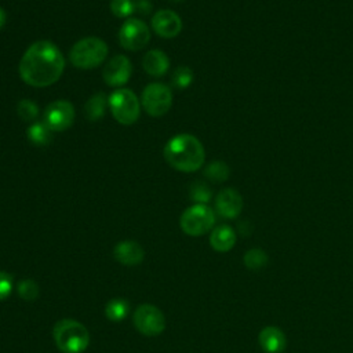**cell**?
<instances>
[{
  "mask_svg": "<svg viewBox=\"0 0 353 353\" xmlns=\"http://www.w3.org/2000/svg\"><path fill=\"white\" fill-rule=\"evenodd\" d=\"M65 60L60 49L49 42L34 43L20 61V76L32 87H49L54 84L64 72Z\"/></svg>",
  "mask_w": 353,
  "mask_h": 353,
  "instance_id": "cell-1",
  "label": "cell"
},
{
  "mask_svg": "<svg viewBox=\"0 0 353 353\" xmlns=\"http://www.w3.org/2000/svg\"><path fill=\"white\" fill-rule=\"evenodd\" d=\"M164 159L175 170L194 172L202 168L206 152L196 137L191 134H179L166 144Z\"/></svg>",
  "mask_w": 353,
  "mask_h": 353,
  "instance_id": "cell-2",
  "label": "cell"
},
{
  "mask_svg": "<svg viewBox=\"0 0 353 353\" xmlns=\"http://www.w3.org/2000/svg\"><path fill=\"white\" fill-rule=\"evenodd\" d=\"M54 341L58 349L64 353H81L90 343V334L87 328L70 319L58 322L53 330Z\"/></svg>",
  "mask_w": 353,
  "mask_h": 353,
  "instance_id": "cell-3",
  "label": "cell"
},
{
  "mask_svg": "<svg viewBox=\"0 0 353 353\" xmlns=\"http://www.w3.org/2000/svg\"><path fill=\"white\" fill-rule=\"evenodd\" d=\"M108 55V44L96 36L79 40L70 50V62L80 69H93L101 65Z\"/></svg>",
  "mask_w": 353,
  "mask_h": 353,
  "instance_id": "cell-4",
  "label": "cell"
},
{
  "mask_svg": "<svg viewBox=\"0 0 353 353\" xmlns=\"http://www.w3.org/2000/svg\"><path fill=\"white\" fill-rule=\"evenodd\" d=\"M109 108L114 118L125 126H130L140 118V103L129 88H119L109 97Z\"/></svg>",
  "mask_w": 353,
  "mask_h": 353,
  "instance_id": "cell-5",
  "label": "cell"
},
{
  "mask_svg": "<svg viewBox=\"0 0 353 353\" xmlns=\"http://www.w3.org/2000/svg\"><path fill=\"white\" fill-rule=\"evenodd\" d=\"M215 222L214 211L206 205H195L184 211L180 220L181 229L189 236H202L207 233Z\"/></svg>",
  "mask_w": 353,
  "mask_h": 353,
  "instance_id": "cell-6",
  "label": "cell"
},
{
  "mask_svg": "<svg viewBox=\"0 0 353 353\" xmlns=\"http://www.w3.org/2000/svg\"><path fill=\"white\" fill-rule=\"evenodd\" d=\"M141 103L146 114L153 118L164 116L172 104V94L170 87L161 83H152L142 92Z\"/></svg>",
  "mask_w": 353,
  "mask_h": 353,
  "instance_id": "cell-7",
  "label": "cell"
},
{
  "mask_svg": "<svg viewBox=\"0 0 353 353\" xmlns=\"http://www.w3.org/2000/svg\"><path fill=\"white\" fill-rule=\"evenodd\" d=\"M133 322L135 328L148 337L159 335L166 328V319L163 312L151 304H144L138 306L134 312Z\"/></svg>",
  "mask_w": 353,
  "mask_h": 353,
  "instance_id": "cell-8",
  "label": "cell"
},
{
  "mask_svg": "<svg viewBox=\"0 0 353 353\" xmlns=\"http://www.w3.org/2000/svg\"><path fill=\"white\" fill-rule=\"evenodd\" d=\"M151 40L148 25L138 18H127L119 32V42L123 49L130 51L142 50Z\"/></svg>",
  "mask_w": 353,
  "mask_h": 353,
  "instance_id": "cell-9",
  "label": "cell"
},
{
  "mask_svg": "<svg viewBox=\"0 0 353 353\" xmlns=\"http://www.w3.org/2000/svg\"><path fill=\"white\" fill-rule=\"evenodd\" d=\"M75 120V108L70 103L60 100L51 103L44 111V123L53 131L68 130Z\"/></svg>",
  "mask_w": 353,
  "mask_h": 353,
  "instance_id": "cell-10",
  "label": "cell"
},
{
  "mask_svg": "<svg viewBox=\"0 0 353 353\" xmlns=\"http://www.w3.org/2000/svg\"><path fill=\"white\" fill-rule=\"evenodd\" d=\"M133 73V65L130 60L125 55H116L114 57L104 69V80L108 83V86L112 87H120L126 84Z\"/></svg>",
  "mask_w": 353,
  "mask_h": 353,
  "instance_id": "cell-11",
  "label": "cell"
},
{
  "mask_svg": "<svg viewBox=\"0 0 353 353\" xmlns=\"http://www.w3.org/2000/svg\"><path fill=\"white\" fill-rule=\"evenodd\" d=\"M153 31L164 39H172L179 36L183 31V21L180 16L171 10H161L152 18Z\"/></svg>",
  "mask_w": 353,
  "mask_h": 353,
  "instance_id": "cell-12",
  "label": "cell"
},
{
  "mask_svg": "<svg viewBox=\"0 0 353 353\" xmlns=\"http://www.w3.org/2000/svg\"><path fill=\"white\" fill-rule=\"evenodd\" d=\"M217 213L224 218H236L243 209V199L236 189L226 188L215 199Z\"/></svg>",
  "mask_w": 353,
  "mask_h": 353,
  "instance_id": "cell-13",
  "label": "cell"
},
{
  "mask_svg": "<svg viewBox=\"0 0 353 353\" xmlns=\"http://www.w3.org/2000/svg\"><path fill=\"white\" fill-rule=\"evenodd\" d=\"M114 254L116 261L120 262L122 265H126V267H135V265L144 261V257H145L144 248L137 241H133V240L120 241L115 247Z\"/></svg>",
  "mask_w": 353,
  "mask_h": 353,
  "instance_id": "cell-14",
  "label": "cell"
},
{
  "mask_svg": "<svg viewBox=\"0 0 353 353\" xmlns=\"http://www.w3.org/2000/svg\"><path fill=\"white\" fill-rule=\"evenodd\" d=\"M261 348L267 353H282L286 349V337L278 327H265L259 334Z\"/></svg>",
  "mask_w": 353,
  "mask_h": 353,
  "instance_id": "cell-15",
  "label": "cell"
},
{
  "mask_svg": "<svg viewBox=\"0 0 353 353\" xmlns=\"http://www.w3.org/2000/svg\"><path fill=\"white\" fill-rule=\"evenodd\" d=\"M142 66L148 75L159 77V76L166 75V72L168 70L170 60L163 51L151 50L145 54V57L142 60Z\"/></svg>",
  "mask_w": 353,
  "mask_h": 353,
  "instance_id": "cell-16",
  "label": "cell"
},
{
  "mask_svg": "<svg viewBox=\"0 0 353 353\" xmlns=\"http://www.w3.org/2000/svg\"><path fill=\"white\" fill-rule=\"evenodd\" d=\"M235 243H236V233L228 225L217 226L210 236V244L218 252H226L232 250Z\"/></svg>",
  "mask_w": 353,
  "mask_h": 353,
  "instance_id": "cell-17",
  "label": "cell"
},
{
  "mask_svg": "<svg viewBox=\"0 0 353 353\" xmlns=\"http://www.w3.org/2000/svg\"><path fill=\"white\" fill-rule=\"evenodd\" d=\"M105 105H107V99L103 93H97L94 94L90 100L86 103L84 107V112H86V118L92 122L100 120L104 116L105 112Z\"/></svg>",
  "mask_w": 353,
  "mask_h": 353,
  "instance_id": "cell-18",
  "label": "cell"
},
{
  "mask_svg": "<svg viewBox=\"0 0 353 353\" xmlns=\"http://www.w3.org/2000/svg\"><path fill=\"white\" fill-rule=\"evenodd\" d=\"M53 133L54 131L44 122L32 125L27 131L28 138L31 140V142H34L38 146L47 145L53 138Z\"/></svg>",
  "mask_w": 353,
  "mask_h": 353,
  "instance_id": "cell-19",
  "label": "cell"
},
{
  "mask_svg": "<svg viewBox=\"0 0 353 353\" xmlns=\"http://www.w3.org/2000/svg\"><path fill=\"white\" fill-rule=\"evenodd\" d=\"M130 304L123 298L111 300L107 305L105 313L111 322H122L129 315Z\"/></svg>",
  "mask_w": 353,
  "mask_h": 353,
  "instance_id": "cell-20",
  "label": "cell"
},
{
  "mask_svg": "<svg viewBox=\"0 0 353 353\" xmlns=\"http://www.w3.org/2000/svg\"><path fill=\"white\" fill-rule=\"evenodd\" d=\"M205 176L207 180H210L213 183H217V184L224 183L229 179V167L224 161L215 160L206 167Z\"/></svg>",
  "mask_w": 353,
  "mask_h": 353,
  "instance_id": "cell-21",
  "label": "cell"
},
{
  "mask_svg": "<svg viewBox=\"0 0 353 353\" xmlns=\"http://www.w3.org/2000/svg\"><path fill=\"white\" fill-rule=\"evenodd\" d=\"M244 263L246 267L251 271H259L262 268L267 267L268 263V255L265 251L259 248H252L246 252L244 255Z\"/></svg>",
  "mask_w": 353,
  "mask_h": 353,
  "instance_id": "cell-22",
  "label": "cell"
},
{
  "mask_svg": "<svg viewBox=\"0 0 353 353\" xmlns=\"http://www.w3.org/2000/svg\"><path fill=\"white\" fill-rule=\"evenodd\" d=\"M192 80H194V72L188 66H179L171 75L172 86L176 87V88H187V87H189Z\"/></svg>",
  "mask_w": 353,
  "mask_h": 353,
  "instance_id": "cell-23",
  "label": "cell"
},
{
  "mask_svg": "<svg viewBox=\"0 0 353 353\" xmlns=\"http://www.w3.org/2000/svg\"><path fill=\"white\" fill-rule=\"evenodd\" d=\"M17 112L20 115V118L25 122H32L38 118V114H39V108L38 105L31 101V100H23L18 103L17 105Z\"/></svg>",
  "mask_w": 353,
  "mask_h": 353,
  "instance_id": "cell-24",
  "label": "cell"
},
{
  "mask_svg": "<svg viewBox=\"0 0 353 353\" xmlns=\"http://www.w3.org/2000/svg\"><path fill=\"white\" fill-rule=\"evenodd\" d=\"M111 10L114 16L119 18H127L134 13L135 6L131 0H112Z\"/></svg>",
  "mask_w": 353,
  "mask_h": 353,
  "instance_id": "cell-25",
  "label": "cell"
},
{
  "mask_svg": "<svg viewBox=\"0 0 353 353\" xmlns=\"http://www.w3.org/2000/svg\"><path fill=\"white\" fill-rule=\"evenodd\" d=\"M191 199L195 200L198 205H206L211 199V191L205 183L196 181L191 187Z\"/></svg>",
  "mask_w": 353,
  "mask_h": 353,
  "instance_id": "cell-26",
  "label": "cell"
},
{
  "mask_svg": "<svg viewBox=\"0 0 353 353\" xmlns=\"http://www.w3.org/2000/svg\"><path fill=\"white\" fill-rule=\"evenodd\" d=\"M18 294L25 301H35L39 296V286L34 280L25 279L18 283Z\"/></svg>",
  "mask_w": 353,
  "mask_h": 353,
  "instance_id": "cell-27",
  "label": "cell"
},
{
  "mask_svg": "<svg viewBox=\"0 0 353 353\" xmlns=\"http://www.w3.org/2000/svg\"><path fill=\"white\" fill-rule=\"evenodd\" d=\"M13 290V278L12 275L0 271V301L6 300Z\"/></svg>",
  "mask_w": 353,
  "mask_h": 353,
  "instance_id": "cell-28",
  "label": "cell"
},
{
  "mask_svg": "<svg viewBox=\"0 0 353 353\" xmlns=\"http://www.w3.org/2000/svg\"><path fill=\"white\" fill-rule=\"evenodd\" d=\"M134 6H137L135 9L140 10L141 13H144V14L149 13L151 9H152V8H151V2H148V0H138L137 5H134Z\"/></svg>",
  "mask_w": 353,
  "mask_h": 353,
  "instance_id": "cell-29",
  "label": "cell"
},
{
  "mask_svg": "<svg viewBox=\"0 0 353 353\" xmlns=\"http://www.w3.org/2000/svg\"><path fill=\"white\" fill-rule=\"evenodd\" d=\"M5 23H6V13L0 9V28L5 25Z\"/></svg>",
  "mask_w": 353,
  "mask_h": 353,
  "instance_id": "cell-30",
  "label": "cell"
},
{
  "mask_svg": "<svg viewBox=\"0 0 353 353\" xmlns=\"http://www.w3.org/2000/svg\"><path fill=\"white\" fill-rule=\"evenodd\" d=\"M175 2H181V0H175Z\"/></svg>",
  "mask_w": 353,
  "mask_h": 353,
  "instance_id": "cell-31",
  "label": "cell"
}]
</instances>
